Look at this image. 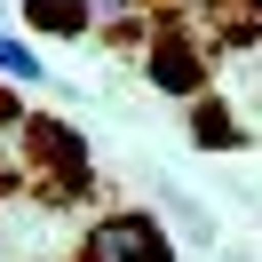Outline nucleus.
Masks as SVG:
<instances>
[{
	"label": "nucleus",
	"instance_id": "423d86ee",
	"mask_svg": "<svg viewBox=\"0 0 262 262\" xmlns=\"http://www.w3.org/2000/svg\"><path fill=\"white\" fill-rule=\"evenodd\" d=\"M0 80H16V88H40V80H48V64H40V56L24 48V40H8V32H0Z\"/></svg>",
	"mask_w": 262,
	"mask_h": 262
},
{
	"label": "nucleus",
	"instance_id": "f03ea898",
	"mask_svg": "<svg viewBox=\"0 0 262 262\" xmlns=\"http://www.w3.org/2000/svg\"><path fill=\"white\" fill-rule=\"evenodd\" d=\"M143 72H151V88H167V96H199V88H207V48H199L175 16H159L151 40H143Z\"/></svg>",
	"mask_w": 262,
	"mask_h": 262
},
{
	"label": "nucleus",
	"instance_id": "7ed1b4c3",
	"mask_svg": "<svg viewBox=\"0 0 262 262\" xmlns=\"http://www.w3.org/2000/svg\"><path fill=\"white\" fill-rule=\"evenodd\" d=\"M80 262H175V246H167V230L151 223V214H103V223L88 230Z\"/></svg>",
	"mask_w": 262,
	"mask_h": 262
},
{
	"label": "nucleus",
	"instance_id": "20e7f679",
	"mask_svg": "<svg viewBox=\"0 0 262 262\" xmlns=\"http://www.w3.org/2000/svg\"><path fill=\"white\" fill-rule=\"evenodd\" d=\"M24 16L40 24V32H88V24H96V0H24Z\"/></svg>",
	"mask_w": 262,
	"mask_h": 262
},
{
	"label": "nucleus",
	"instance_id": "39448f33",
	"mask_svg": "<svg viewBox=\"0 0 262 262\" xmlns=\"http://www.w3.org/2000/svg\"><path fill=\"white\" fill-rule=\"evenodd\" d=\"M191 143H207V151H238L246 135L230 127V112H223V103H199V119H191Z\"/></svg>",
	"mask_w": 262,
	"mask_h": 262
},
{
	"label": "nucleus",
	"instance_id": "f257e3e1",
	"mask_svg": "<svg viewBox=\"0 0 262 262\" xmlns=\"http://www.w3.org/2000/svg\"><path fill=\"white\" fill-rule=\"evenodd\" d=\"M24 167L40 175V191H48V199L88 191V143L64 127V119H24Z\"/></svg>",
	"mask_w": 262,
	"mask_h": 262
},
{
	"label": "nucleus",
	"instance_id": "0eeeda50",
	"mask_svg": "<svg viewBox=\"0 0 262 262\" xmlns=\"http://www.w3.org/2000/svg\"><path fill=\"white\" fill-rule=\"evenodd\" d=\"M8 119H16V112H8V103H0V127H8Z\"/></svg>",
	"mask_w": 262,
	"mask_h": 262
}]
</instances>
